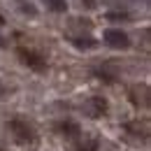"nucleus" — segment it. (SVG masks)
<instances>
[{
    "label": "nucleus",
    "mask_w": 151,
    "mask_h": 151,
    "mask_svg": "<svg viewBox=\"0 0 151 151\" xmlns=\"http://www.w3.org/2000/svg\"><path fill=\"white\" fill-rule=\"evenodd\" d=\"M2 93H5V91H2V88H0V95H2Z\"/></svg>",
    "instance_id": "14"
},
{
    "label": "nucleus",
    "mask_w": 151,
    "mask_h": 151,
    "mask_svg": "<svg viewBox=\"0 0 151 151\" xmlns=\"http://www.w3.org/2000/svg\"><path fill=\"white\" fill-rule=\"evenodd\" d=\"M70 44L75 47V49H79V51H91V49H95L98 47V40L91 37V35H70Z\"/></svg>",
    "instance_id": "6"
},
{
    "label": "nucleus",
    "mask_w": 151,
    "mask_h": 151,
    "mask_svg": "<svg viewBox=\"0 0 151 151\" xmlns=\"http://www.w3.org/2000/svg\"><path fill=\"white\" fill-rule=\"evenodd\" d=\"M44 5L54 14H65L68 12V0H44Z\"/></svg>",
    "instance_id": "9"
},
{
    "label": "nucleus",
    "mask_w": 151,
    "mask_h": 151,
    "mask_svg": "<svg viewBox=\"0 0 151 151\" xmlns=\"http://www.w3.org/2000/svg\"><path fill=\"white\" fill-rule=\"evenodd\" d=\"M98 149H100L98 137H79L75 144V151H98Z\"/></svg>",
    "instance_id": "7"
},
{
    "label": "nucleus",
    "mask_w": 151,
    "mask_h": 151,
    "mask_svg": "<svg viewBox=\"0 0 151 151\" xmlns=\"http://www.w3.org/2000/svg\"><path fill=\"white\" fill-rule=\"evenodd\" d=\"M0 151H5V149H2V147H0Z\"/></svg>",
    "instance_id": "15"
},
{
    "label": "nucleus",
    "mask_w": 151,
    "mask_h": 151,
    "mask_svg": "<svg viewBox=\"0 0 151 151\" xmlns=\"http://www.w3.org/2000/svg\"><path fill=\"white\" fill-rule=\"evenodd\" d=\"M79 5H81L84 9H95V7H98V0H79Z\"/></svg>",
    "instance_id": "11"
},
{
    "label": "nucleus",
    "mask_w": 151,
    "mask_h": 151,
    "mask_svg": "<svg viewBox=\"0 0 151 151\" xmlns=\"http://www.w3.org/2000/svg\"><path fill=\"white\" fill-rule=\"evenodd\" d=\"M102 40H105V44L109 49H119V51L130 49V35L126 30H121V28H107L102 33Z\"/></svg>",
    "instance_id": "3"
},
{
    "label": "nucleus",
    "mask_w": 151,
    "mask_h": 151,
    "mask_svg": "<svg viewBox=\"0 0 151 151\" xmlns=\"http://www.w3.org/2000/svg\"><path fill=\"white\" fill-rule=\"evenodd\" d=\"M0 26H5V17L2 14H0Z\"/></svg>",
    "instance_id": "13"
},
{
    "label": "nucleus",
    "mask_w": 151,
    "mask_h": 151,
    "mask_svg": "<svg viewBox=\"0 0 151 151\" xmlns=\"http://www.w3.org/2000/svg\"><path fill=\"white\" fill-rule=\"evenodd\" d=\"M7 130L12 132L14 142L21 144V147H33V144L37 142L35 126H33L28 119H23V116H14V119H9V121H7Z\"/></svg>",
    "instance_id": "1"
},
{
    "label": "nucleus",
    "mask_w": 151,
    "mask_h": 151,
    "mask_svg": "<svg viewBox=\"0 0 151 151\" xmlns=\"http://www.w3.org/2000/svg\"><path fill=\"white\" fill-rule=\"evenodd\" d=\"M17 58H19L28 70H33V72H37V75H42V72H47V70H49L47 58L42 56L40 51L30 49V47H17Z\"/></svg>",
    "instance_id": "2"
},
{
    "label": "nucleus",
    "mask_w": 151,
    "mask_h": 151,
    "mask_svg": "<svg viewBox=\"0 0 151 151\" xmlns=\"http://www.w3.org/2000/svg\"><path fill=\"white\" fill-rule=\"evenodd\" d=\"M105 17H107L109 21H128V19H130L128 12H107Z\"/></svg>",
    "instance_id": "10"
},
{
    "label": "nucleus",
    "mask_w": 151,
    "mask_h": 151,
    "mask_svg": "<svg viewBox=\"0 0 151 151\" xmlns=\"http://www.w3.org/2000/svg\"><path fill=\"white\" fill-rule=\"evenodd\" d=\"M107 109H109V102H107V98H102V95H91V98L81 105V112L86 114V116H91V119L105 116Z\"/></svg>",
    "instance_id": "4"
},
{
    "label": "nucleus",
    "mask_w": 151,
    "mask_h": 151,
    "mask_svg": "<svg viewBox=\"0 0 151 151\" xmlns=\"http://www.w3.org/2000/svg\"><path fill=\"white\" fill-rule=\"evenodd\" d=\"M17 9H19L23 17H28V19H37V14H40V9L30 0H17Z\"/></svg>",
    "instance_id": "8"
},
{
    "label": "nucleus",
    "mask_w": 151,
    "mask_h": 151,
    "mask_svg": "<svg viewBox=\"0 0 151 151\" xmlns=\"http://www.w3.org/2000/svg\"><path fill=\"white\" fill-rule=\"evenodd\" d=\"M2 47H7V40H5L2 35H0V49H2Z\"/></svg>",
    "instance_id": "12"
},
{
    "label": "nucleus",
    "mask_w": 151,
    "mask_h": 151,
    "mask_svg": "<svg viewBox=\"0 0 151 151\" xmlns=\"http://www.w3.org/2000/svg\"><path fill=\"white\" fill-rule=\"evenodd\" d=\"M56 130L65 137V139H79L81 137V126L77 123V121H70V119H65V121H58L56 123Z\"/></svg>",
    "instance_id": "5"
}]
</instances>
